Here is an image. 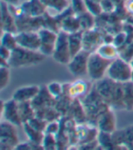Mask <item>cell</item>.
Listing matches in <instances>:
<instances>
[{
  "label": "cell",
  "instance_id": "484cf974",
  "mask_svg": "<svg viewBox=\"0 0 133 150\" xmlns=\"http://www.w3.org/2000/svg\"><path fill=\"white\" fill-rule=\"evenodd\" d=\"M72 11L76 16H79L87 12L85 0H71Z\"/></svg>",
  "mask_w": 133,
  "mask_h": 150
},
{
  "label": "cell",
  "instance_id": "d4e9b609",
  "mask_svg": "<svg viewBox=\"0 0 133 150\" xmlns=\"http://www.w3.org/2000/svg\"><path fill=\"white\" fill-rule=\"evenodd\" d=\"M10 80V72L7 66H1L0 68V89L3 90Z\"/></svg>",
  "mask_w": 133,
  "mask_h": 150
},
{
  "label": "cell",
  "instance_id": "d6986e66",
  "mask_svg": "<svg viewBox=\"0 0 133 150\" xmlns=\"http://www.w3.org/2000/svg\"><path fill=\"white\" fill-rule=\"evenodd\" d=\"M23 126H24V129H25L26 134V136H28V137L30 140L31 143L39 145L43 142L44 137H45V135L43 134L44 132H41V131L35 129L34 127H32L28 124V122L23 123Z\"/></svg>",
  "mask_w": 133,
  "mask_h": 150
},
{
  "label": "cell",
  "instance_id": "74e56055",
  "mask_svg": "<svg viewBox=\"0 0 133 150\" xmlns=\"http://www.w3.org/2000/svg\"><path fill=\"white\" fill-rule=\"evenodd\" d=\"M131 82L133 83V73H132V76H131Z\"/></svg>",
  "mask_w": 133,
  "mask_h": 150
},
{
  "label": "cell",
  "instance_id": "8fae6325",
  "mask_svg": "<svg viewBox=\"0 0 133 150\" xmlns=\"http://www.w3.org/2000/svg\"><path fill=\"white\" fill-rule=\"evenodd\" d=\"M23 15L29 17H40L46 12L47 7L40 0H26L21 6Z\"/></svg>",
  "mask_w": 133,
  "mask_h": 150
},
{
  "label": "cell",
  "instance_id": "44dd1931",
  "mask_svg": "<svg viewBox=\"0 0 133 150\" xmlns=\"http://www.w3.org/2000/svg\"><path fill=\"white\" fill-rule=\"evenodd\" d=\"M18 108L23 123L28 122L29 119H31L34 117V111L29 104V101L18 103Z\"/></svg>",
  "mask_w": 133,
  "mask_h": 150
},
{
  "label": "cell",
  "instance_id": "83f0119b",
  "mask_svg": "<svg viewBox=\"0 0 133 150\" xmlns=\"http://www.w3.org/2000/svg\"><path fill=\"white\" fill-rule=\"evenodd\" d=\"M28 123L32 127H34L35 129H37L38 131H41V132H45V129L47 127L46 123L44 122V119H42V118L32 117L31 119H29L28 121Z\"/></svg>",
  "mask_w": 133,
  "mask_h": 150
},
{
  "label": "cell",
  "instance_id": "6da1fadb",
  "mask_svg": "<svg viewBox=\"0 0 133 150\" xmlns=\"http://www.w3.org/2000/svg\"><path fill=\"white\" fill-rule=\"evenodd\" d=\"M45 57L46 56H44L40 51H33L17 47L12 51V56L8 65L15 67L36 65L41 63Z\"/></svg>",
  "mask_w": 133,
  "mask_h": 150
},
{
  "label": "cell",
  "instance_id": "7c38bea8",
  "mask_svg": "<svg viewBox=\"0 0 133 150\" xmlns=\"http://www.w3.org/2000/svg\"><path fill=\"white\" fill-rule=\"evenodd\" d=\"M40 93V88L37 86L20 87L13 95V99L16 102H28L32 101Z\"/></svg>",
  "mask_w": 133,
  "mask_h": 150
},
{
  "label": "cell",
  "instance_id": "3957f363",
  "mask_svg": "<svg viewBox=\"0 0 133 150\" xmlns=\"http://www.w3.org/2000/svg\"><path fill=\"white\" fill-rule=\"evenodd\" d=\"M110 60L105 59L95 51L90 53L87 61V75L93 80H100L107 74Z\"/></svg>",
  "mask_w": 133,
  "mask_h": 150
},
{
  "label": "cell",
  "instance_id": "8d00e7d4",
  "mask_svg": "<svg viewBox=\"0 0 133 150\" xmlns=\"http://www.w3.org/2000/svg\"><path fill=\"white\" fill-rule=\"evenodd\" d=\"M93 1H95V2H99V3H100V2H101V0H93Z\"/></svg>",
  "mask_w": 133,
  "mask_h": 150
},
{
  "label": "cell",
  "instance_id": "f1b7e54d",
  "mask_svg": "<svg viewBox=\"0 0 133 150\" xmlns=\"http://www.w3.org/2000/svg\"><path fill=\"white\" fill-rule=\"evenodd\" d=\"M0 56H1V66H5L4 64H6V66L8 65V62H9V59L12 56V50L8 49L7 47L1 46V50H0Z\"/></svg>",
  "mask_w": 133,
  "mask_h": 150
},
{
  "label": "cell",
  "instance_id": "d6a6232c",
  "mask_svg": "<svg viewBox=\"0 0 133 150\" xmlns=\"http://www.w3.org/2000/svg\"><path fill=\"white\" fill-rule=\"evenodd\" d=\"M100 5L103 12L106 13H112L115 10V8H116V6H115L112 0H101Z\"/></svg>",
  "mask_w": 133,
  "mask_h": 150
},
{
  "label": "cell",
  "instance_id": "7a4b0ae2",
  "mask_svg": "<svg viewBox=\"0 0 133 150\" xmlns=\"http://www.w3.org/2000/svg\"><path fill=\"white\" fill-rule=\"evenodd\" d=\"M133 67L128 61L118 57L111 61L108 68L107 76L111 80L119 84H124L131 81Z\"/></svg>",
  "mask_w": 133,
  "mask_h": 150
},
{
  "label": "cell",
  "instance_id": "9a60e30c",
  "mask_svg": "<svg viewBox=\"0 0 133 150\" xmlns=\"http://www.w3.org/2000/svg\"><path fill=\"white\" fill-rule=\"evenodd\" d=\"M68 44L71 57H73L83 50V32L80 30L73 34H68Z\"/></svg>",
  "mask_w": 133,
  "mask_h": 150
},
{
  "label": "cell",
  "instance_id": "30bf717a",
  "mask_svg": "<svg viewBox=\"0 0 133 150\" xmlns=\"http://www.w3.org/2000/svg\"><path fill=\"white\" fill-rule=\"evenodd\" d=\"M9 6L6 3L1 1V25L3 32H10L16 34L17 25L16 23V17L14 14L9 10Z\"/></svg>",
  "mask_w": 133,
  "mask_h": 150
},
{
  "label": "cell",
  "instance_id": "e0dca14e",
  "mask_svg": "<svg viewBox=\"0 0 133 150\" xmlns=\"http://www.w3.org/2000/svg\"><path fill=\"white\" fill-rule=\"evenodd\" d=\"M61 28H62V31H64L68 34H73V33L82 30L80 23H79V20H78V17L73 16H68L62 21Z\"/></svg>",
  "mask_w": 133,
  "mask_h": 150
},
{
  "label": "cell",
  "instance_id": "5b68a950",
  "mask_svg": "<svg viewBox=\"0 0 133 150\" xmlns=\"http://www.w3.org/2000/svg\"><path fill=\"white\" fill-rule=\"evenodd\" d=\"M16 38L17 45L20 47L33 51H39L40 49V37L38 32H17L16 34Z\"/></svg>",
  "mask_w": 133,
  "mask_h": 150
},
{
  "label": "cell",
  "instance_id": "603a6c76",
  "mask_svg": "<svg viewBox=\"0 0 133 150\" xmlns=\"http://www.w3.org/2000/svg\"><path fill=\"white\" fill-rule=\"evenodd\" d=\"M78 17L79 23L81 25V29L90 30L93 25H94V16H92L90 13L86 12L84 14H81L79 16H77Z\"/></svg>",
  "mask_w": 133,
  "mask_h": 150
},
{
  "label": "cell",
  "instance_id": "cb8c5ba5",
  "mask_svg": "<svg viewBox=\"0 0 133 150\" xmlns=\"http://www.w3.org/2000/svg\"><path fill=\"white\" fill-rule=\"evenodd\" d=\"M85 3H86L87 12L90 13L92 16H100L103 12L100 3L95 2L93 0H85Z\"/></svg>",
  "mask_w": 133,
  "mask_h": 150
},
{
  "label": "cell",
  "instance_id": "1f68e13d",
  "mask_svg": "<svg viewBox=\"0 0 133 150\" xmlns=\"http://www.w3.org/2000/svg\"><path fill=\"white\" fill-rule=\"evenodd\" d=\"M119 57L129 63L131 62V60L133 59V42L121 52Z\"/></svg>",
  "mask_w": 133,
  "mask_h": 150
},
{
  "label": "cell",
  "instance_id": "836d02e7",
  "mask_svg": "<svg viewBox=\"0 0 133 150\" xmlns=\"http://www.w3.org/2000/svg\"><path fill=\"white\" fill-rule=\"evenodd\" d=\"M58 129H59V125L58 122H51L47 126L46 129H45V132L44 133L45 134H50V135H56L58 132Z\"/></svg>",
  "mask_w": 133,
  "mask_h": 150
},
{
  "label": "cell",
  "instance_id": "4fadbf2b",
  "mask_svg": "<svg viewBox=\"0 0 133 150\" xmlns=\"http://www.w3.org/2000/svg\"><path fill=\"white\" fill-rule=\"evenodd\" d=\"M102 43L103 40L97 32L91 31L90 29L83 33V49L90 52L94 48L97 49Z\"/></svg>",
  "mask_w": 133,
  "mask_h": 150
},
{
  "label": "cell",
  "instance_id": "4dcf8cb0",
  "mask_svg": "<svg viewBox=\"0 0 133 150\" xmlns=\"http://www.w3.org/2000/svg\"><path fill=\"white\" fill-rule=\"evenodd\" d=\"M127 38H128V35L126 32L119 33L113 38V44L119 48L120 47H123V45L127 41Z\"/></svg>",
  "mask_w": 133,
  "mask_h": 150
},
{
  "label": "cell",
  "instance_id": "ba28073f",
  "mask_svg": "<svg viewBox=\"0 0 133 150\" xmlns=\"http://www.w3.org/2000/svg\"><path fill=\"white\" fill-rule=\"evenodd\" d=\"M17 135L15 125L9 122L1 123V149H12L17 146Z\"/></svg>",
  "mask_w": 133,
  "mask_h": 150
},
{
  "label": "cell",
  "instance_id": "e575fe53",
  "mask_svg": "<svg viewBox=\"0 0 133 150\" xmlns=\"http://www.w3.org/2000/svg\"><path fill=\"white\" fill-rule=\"evenodd\" d=\"M124 7L127 12L133 15V0H126L125 4H124Z\"/></svg>",
  "mask_w": 133,
  "mask_h": 150
},
{
  "label": "cell",
  "instance_id": "5bb4252c",
  "mask_svg": "<svg viewBox=\"0 0 133 150\" xmlns=\"http://www.w3.org/2000/svg\"><path fill=\"white\" fill-rule=\"evenodd\" d=\"M96 52L100 57L108 60H114L119 57V52L118 47L113 43H102L101 45L96 49Z\"/></svg>",
  "mask_w": 133,
  "mask_h": 150
},
{
  "label": "cell",
  "instance_id": "8992f818",
  "mask_svg": "<svg viewBox=\"0 0 133 150\" xmlns=\"http://www.w3.org/2000/svg\"><path fill=\"white\" fill-rule=\"evenodd\" d=\"M90 53L91 52L83 49L78 54L74 56L68 64L70 73L75 76H83L87 74V61Z\"/></svg>",
  "mask_w": 133,
  "mask_h": 150
},
{
  "label": "cell",
  "instance_id": "ac0fdd59",
  "mask_svg": "<svg viewBox=\"0 0 133 150\" xmlns=\"http://www.w3.org/2000/svg\"><path fill=\"white\" fill-rule=\"evenodd\" d=\"M87 91V84L84 80H82V79H78V80L68 86V95L70 98H73L85 95Z\"/></svg>",
  "mask_w": 133,
  "mask_h": 150
},
{
  "label": "cell",
  "instance_id": "2e32d148",
  "mask_svg": "<svg viewBox=\"0 0 133 150\" xmlns=\"http://www.w3.org/2000/svg\"><path fill=\"white\" fill-rule=\"evenodd\" d=\"M99 127L101 132L105 133H112L115 129V120L114 115L111 111H107L104 113L100 119H99Z\"/></svg>",
  "mask_w": 133,
  "mask_h": 150
},
{
  "label": "cell",
  "instance_id": "9c48e42d",
  "mask_svg": "<svg viewBox=\"0 0 133 150\" xmlns=\"http://www.w3.org/2000/svg\"><path fill=\"white\" fill-rule=\"evenodd\" d=\"M1 111L2 117H4L6 121L15 126H21L23 124L19 113L18 102H16L15 99H12L5 104L2 102Z\"/></svg>",
  "mask_w": 133,
  "mask_h": 150
},
{
  "label": "cell",
  "instance_id": "4316f807",
  "mask_svg": "<svg viewBox=\"0 0 133 150\" xmlns=\"http://www.w3.org/2000/svg\"><path fill=\"white\" fill-rule=\"evenodd\" d=\"M48 91L52 98H58L63 93V86L58 82H52L48 86Z\"/></svg>",
  "mask_w": 133,
  "mask_h": 150
},
{
  "label": "cell",
  "instance_id": "d590c367",
  "mask_svg": "<svg viewBox=\"0 0 133 150\" xmlns=\"http://www.w3.org/2000/svg\"><path fill=\"white\" fill-rule=\"evenodd\" d=\"M1 1L6 3L7 5H10V6H16V4H18L20 0H1Z\"/></svg>",
  "mask_w": 133,
  "mask_h": 150
},
{
  "label": "cell",
  "instance_id": "7402d4cb",
  "mask_svg": "<svg viewBox=\"0 0 133 150\" xmlns=\"http://www.w3.org/2000/svg\"><path fill=\"white\" fill-rule=\"evenodd\" d=\"M1 46H4L12 51L16 49L18 47L16 38V34L10 32H3L1 38Z\"/></svg>",
  "mask_w": 133,
  "mask_h": 150
},
{
  "label": "cell",
  "instance_id": "277c9868",
  "mask_svg": "<svg viewBox=\"0 0 133 150\" xmlns=\"http://www.w3.org/2000/svg\"><path fill=\"white\" fill-rule=\"evenodd\" d=\"M52 56L56 62L59 64L68 65L70 62L72 57H71V53H70V48H69L68 33L64 31L58 32L56 47Z\"/></svg>",
  "mask_w": 133,
  "mask_h": 150
},
{
  "label": "cell",
  "instance_id": "52a82bcc",
  "mask_svg": "<svg viewBox=\"0 0 133 150\" xmlns=\"http://www.w3.org/2000/svg\"><path fill=\"white\" fill-rule=\"evenodd\" d=\"M40 37V49L39 51L44 56H51L54 53L56 44L58 40V35L56 32L50 29L42 28L38 30Z\"/></svg>",
  "mask_w": 133,
  "mask_h": 150
},
{
  "label": "cell",
  "instance_id": "f546056e",
  "mask_svg": "<svg viewBox=\"0 0 133 150\" xmlns=\"http://www.w3.org/2000/svg\"><path fill=\"white\" fill-rule=\"evenodd\" d=\"M42 147L45 149H54L56 146V142L54 139V135H50V134H45L44 137Z\"/></svg>",
  "mask_w": 133,
  "mask_h": 150
},
{
  "label": "cell",
  "instance_id": "ffe728a7",
  "mask_svg": "<svg viewBox=\"0 0 133 150\" xmlns=\"http://www.w3.org/2000/svg\"><path fill=\"white\" fill-rule=\"evenodd\" d=\"M45 6L58 14L63 13L68 7V0H40Z\"/></svg>",
  "mask_w": 133,
  "mask_h": 150
}]
</instances>
